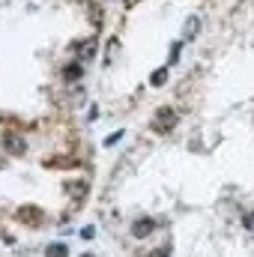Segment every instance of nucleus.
Masks as SVG:
<instances>
[{
  "label": "nucleus",
  "mask_w": 254,
  "mask_h": 257,
  "mask_svg": "<svg viewBox=\"0 0 254 257\" xmlns=\"http://www.w3.org/2000/svg\"><path fill=\"white\" fill-rule=\"evenodd\" d=\"M120 138H123V132H114V135H108V138H105V146H111V143H117Z\"/></svg>",
  "instance_id": "nucleus-10"
},
{
  "label": "nucleus",
  "mask_w": 254,
  "mask_h": 257,
  "mask_svg": "<svg viewBox=\"0 0 254 257\" xmlns=\"http://www.w3.org/2000/svg\"><path fill=\"white\" fill-rule=\"evenodd\" d=\"M176 60H179V42L170 48V63H176Z\"/></svg>",
  "instance_id": "nucleus-12"
},
{
  "label": "nucleus",
  "mask_w": 254,
  "mask_h": 257,
  "mask_svg": "<svg viewBox=\"0 0 254 257\" xmlns=\"http://www.w3.org/2000/svg\"><path fill=\"white\" fill-rule=\"evenodd\" d=\"M242 225H245V228H248V230H254V212H248V215H245V218H242Z\"/></svg>",
  "instance_id": "nucleus-11"
},
{
  "label": "nucleus",
  "mask_w": 254,
  "mask_h": 257,
  "mask_svg": "<svg viewBox=\"0 0 254 257\" xmlns=\"http://www.w3.org/2000/svg\"><path fill=\"white\" fill-rule=\"evenodd\" d=\"M63 75H66V78H72V81H75V78H81V66H69V69L63 72Z\"/></svg>",
  "instance_id": "nucleus-9"
},
{
  "label": "nucleus",
  "mask_w": 254,
  "mask_h": 257,
  "mask_svg": "<svg viewBox=\"0 0 254 257\" xmlns=\"http://www.w3.org/2000/svg\"><path fill=\"white\" fill-rule=\"evenodd\" d=\"M153 257H170V251H168V248H162V251H156Z\"/></svg>",
  "instance_id": "nucleus-13"
},
{
  "label": "nucleus",
  "mask_w": 254,
  "mask_h": 257,
  "mask_svg": "<svg viewBox=\"0 0 254 257\" xmlns=\"http://www.w3.org/2000/svg\"><path fill=\"white\" fill-rule=\"evenodd\" d=\"M81 257H96V254H81Z\"/></svg>",
  "instance_id": "nucleus-14"
},
{
  "label": "nucleus",
  "mask_w": 254,
  "mask_h": 257,
  "mask_svg": "<svg viewBox=\"0 0 254 257\" xmlns=\"http://www.w3.org/2000/svg\"><path fill=\"white\" fill-rule=\"evenodd\" d=\"M66 192H69L72 198H81V195H87V182H84V179H81V182H69Z\"/></svg>",
  "instance_id": "nucleus-7"
},
{
  "label": "nucleus",
  "mask_w": 254,
  "mask_h": 257,
  "mask_svg": "<svg viewBox=\"0 0 254 257\" xmlns=\"http://www.w3.org/2000/svg\"><path fill=\"white\" fill-rule=\"evenodd\" d=\"M165 81H168V69H156L153 75H150V84H153V87H162Z\"/></svg>",
  "instance_id": "nucleus-8"
},
{
  "label": "nucleus",
  "mask_w": 254,
  "mask_h": 257,
  "mask_svg": "<svg viewBox=\"0 0 254 257\" xmlns=\"http://www.w3.org/2000/svg\"><path fill=\"white\" fill-rule=\"evenodd\" d=\"M153 230H156V222H153V218H141V222L132 225V236H135V239H147Z\"/></svg>",
  "instance_id": "nucleus-2"
},
{
  "label": "nucleus",
  "mask_w": 254,
  "mask_h": 257,
  "mask_svg": "<svg viewBox=\"0 0 254 257\" xmlns=\"http://www.w3.org/2000/svg\"><path fill=\"white\" fill-rule=\"evenodd\" d=\"M173 126H176V111H173V108H159L156 117H153V129H156L159 135H165V132H170Z\"/></svg>",
  "instance_id": "nucleus-1"
},
{
  "label": "nucleus",
  "mask_w": 254,
  "mask_h": 257,
  "mask_svg": "<svg viewBox=\"0 0 254 257\" xmlns=\"http://www.w3.org/2000/svg\"><path fill=\"white\" fill-rule=\"evenodd\" d=\"M45 257H69V248H66L63 242H51V245L45 248Z\"/></svg>",
  "instance_id": "nucleus-6"
},
{
  "label": "nucleus",
  "mask_w": 254,
  "mask_h": 257,
  "mask_svg": "<svg viewBox=\"0 0 254 257\" xmlns=\"http://www.w3.org/2000/svg\"><path fill=\"white\" fill-rule=\"evenodd\" d=\"M15 215H18V222H36V225L42 222V212L36 209V206H21Z\"/></svg>",
  "instance_id": "nucleus-3"
},
{
  "label": "nucleus",
  "mask_w": 254,
  "mask_h": 257,
  "mask_svg": "<svg viewBox=\"0 0 254 257\" xmlns=\"http://www.w3.org/2000/svg\"><path fill=\"white\" fill-rule=\"evenodd\" d=\"M3 143H6V150H9V153H24V150H27V143H24L21 135H6Z\"/></svg>",
  "instance_id": "nucleus-4"
},
{
  "label": "nucleus",
  "mask_w": 254,
  "mask_h": 257,
  "mask_svg": "<svg viewBox=\"0 0 254 257\" xmlns=\"http://www.w3.org/2000/svg\"><path fill=\"white\" fill-rule=\"evenodd\" d=\"M198 30H200V18L198 15H189L186 18V27H183V39H195Z\"/></svg>",
  "instance_id": "nucleus-5"
}]
</instances>
